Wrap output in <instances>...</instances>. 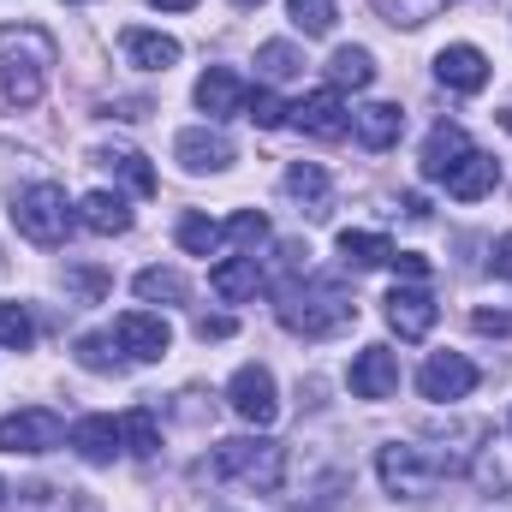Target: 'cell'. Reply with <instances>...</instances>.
Instances as JSON below:
<instances>
[{"label": "cell", "mask_w": 512, "mask_h": 512, "mask_svg": "<svg viewBox=\"0 0 512 512\" xmlns=\"http://www.w3.org/2000/svg\"><path fill=\"white\" fill-rule=\"evenodd\" d=\"M471 322H477V334H512V316H501V310H477Z\"/></svg>", "instance_id": "obj_40"}, {"label": "cell", "mask_w": 512, "mask_h": 512, "mask_svg": "<svg viewBox=\"0 0 512 512\" xmlns=\"http://www.w3.org/2000/svg\"><path fill=\"white\" fill-rule=\"evenodd\" d=\"M66 286H72L84 304H96V298L108 292V268H66Z\"/></svg>", "instance_id": "obj_37"}, {"label": "cell", "mask_w": 512, "mask_h": 512, "mask_svg": "<svg viewBox=\"0 0 512 512\" xmlns=\"http://www.w3.org/2000/svg\"><path fill=\"white\" fill-rule=\"evenodd\" d=\"M387 12V24H429L441 12V0H376Z\"/></svg>", "instance_id": "obj_36"}, {"label": "cell", "mask_w": 512, "mask_h": 512, "mask_svg": "<svg viewBox=\"0 0 512 512\" xmlns=\"http://www.w3.org/2000/svg\"><path fill=\"white\" fill-rule=\"evenodd\" d=\"M501 126H507V131H512V108H507V114H501Z\"/></svg>", "instance_id": "obj_44"}, {"label": "cell", "mask_w": 512, "mask_h": 512, "mask_svg": "<svg viewBox=\"0 0 512 512\" xmlns=\"http://www.w3.org/2000/svg\"><path fill=\"white\" fill-rule=\"evenodd\" d=\"M131 286H137V298H143V304H185V298H191V286H185V274H179V268H143Z\"/></svg>", "instance_id": "obj_25"}, {"label": "cell", "mask_w": 512, "mask_h": 512, "mask_svg": "<svg viewBox=\"0 0 512 512\" xmlns=\"http://www.w3.org/2000/svg\"><path fill=\"white\" fill-rule=\"evenodd\" d=\"M227 405L245 417V423H256V429H268L274 417H280V393H274V376L262 370V364H245L233 382H227Z\"/></svg>", "instance_id": "obj_5"}, {"label": "cell", "mask_w": 512, "mask_h": 512, "mask_svg": "<svg viewBox=\"0 0 512 512\" xmlns=\"http://www.w3.org/2000/svg\"><path fill=\"white\" fill-rule=\"evenodd\" d=\"M292 126H298V131H310V137H322V143L346 137V131H352V114H346V96H340L334 84L310 90L304 102H292Z\"/></svg>", "instance_id": "obj_7"}, {"label": "cell", "mask_w": 512, "mask_h": 512, "mask_svg": "<svg viewBox=\"0 0 512 512\" xmlns=\"http://www.w3.org/2000/svg\"><path fill=\"white\" fill-rule=\"evenodd\" d=\"M495 274H501V280H512V233L495 245Z\"/></svg>", "instance_id": "obj_41"}, {"label": "cell", "mask_w": 512, "mask_h": 512, "mask_svg": "<svg viewBox=\"0 0 512 512\" xmlns=\"http://www.w3.org/2000/svg\"><path fill=\"white\" fill-rule=\"evenodd\" d=\"M173 155H179V167H185V173H227V167L239 161V149H233V143H227L221 131H209V126L179 131Z\"/></svg>", "instance_id": "obj_10"}, {"label": "cell", "mask_w": 512, "mask_h": 512, "mask_svg": "<svg viewBox=\"0 0 512 512\" xmlns=\"http://www.w3.org/2000/svg\"><path fill=\"white\" fill-rule=\"evenodd\" d=\"M393 268H399V280H417V286L429 280V262H423V256H411V251H393Z\"/></svg>", "instance_id": "obj_38"}, {"label": "cell", "mask_w": 512, "mask_h": 512, "mask_svg": "<svg viewBox=\"0 0 512 512\" xmlns=\"http://www.w3.org/2000/svg\"><path fill=\"white\" fill-rule=\"evenodd\" d=\"M209 286H215L227 304H239V298H256V286H262V268H256V256H227V262H215Z\"/></svg>", "instance_id": "obj_23"}, {"label": "cell", "mask_w": 512, "mask_h": 512, "mask_svg": "<svg viewBox=\"0 0 512 512\" xmlns=\"http://www.w3.org/2000/svg\"><path fill=\"white\" fill-rule=\"evenodd\" d=\"M435 316H441V304H435L423 286H393V292H387V328H393L399 340H423V334L435 328Z\"/></svg>", "instance_id": "obj_12"}, {"label": "cell", "mask_w": 512, "mask_h": 512, "mask_svg": "<svg viewBox=\"0 0 512 512\" xmlns=\"http://www.w3.org/2000/svg\"><path fill=\"white\" fill-rule=\"evenodd\" d=\"M340 256L352 262V268H382V262H393V245H387L382 233H340Z\"/></svg>", "instance_id": "obj_28"}, {"label": "cell", "mask_w": 512, "mask_h": 512, "mask_svg": "<svg viewBox=\"0 0 512 512\" xmlns=\"http://www.w3.org/2000/svg\"><path fill=\"white\" fill-rule=\"evenodd\" d=\"M221 239H233V245H239V251H256V245H262V239H268V221H262V215H256V209H239V215H233V221H227V233H221Z\"/></svg>", "instance_id": "obj_34"}, {"label": "cell", "mask_w": 512, "mask_h": 512, "mask_svg": "<svg viewBox=\"0 0 512 512\" xmlns=\"http://www.w3.org/2000/svg\"><path fill=\"white\" fill-rule=\"evenodd\" d=\"M233 6H245V12H256V6H262V0H233Z\"/></svg>", "instance_id": "obj_43"}, {"label": "cell", "mask_w": 512, "mask_h": 512, "mask_svg": "<svg viewBox=\"0 0 512 512\" xmlns=\"http://www.w3.org/2000/svg\"><path fill=\"white\" fill-rule=\"evenodd\" d=\"M399 131H405V114H399L393 102H370V108H358V114H352V137H358L370 155L393 149V143H399Z\"/></svg>", "instance_id": "obj_17"}, {"label": "cell", "mask_w": 512, "mask_h": 512, "mask_svg": "<svg viewBox=\"0 0 512 512\" xmlns=\"http://www.w3.org/2000/svg\"><path fill=\"white\" fill-rule=\"evenodd\" d=\"M429 477H435V465L423 459V447H405V441L382 447V483L393 489V495H417Z\"/></svg>", "instance_id": "obj_16"}, {"label": "cell", "mask_w": 512, "mask_h": 512, "mask_svg": "<svg viewBox=\"0 0 512 512\" xmlns=\"http://www.w3.org/2000/svg\"><path fill=\"white\" fill-rule=\"evenodd\" d=\"M30 340H36L30 310H24V304H0V346H6V352H30Z\"/></svg>", "instance_id": "obj_32"}, {"label": "cell", "mask_w": 512, "mask_h": 512, "mask_svg": "<svg viewBox=\"0 0 512 512\" xmlns=\"http://www.w3.org/2000/svg\"><path fill=\"white\" fill-rule=\"evenodd\" d=\"M72 447H78V459H90V465H114L120 459V423L114 417H78L72 423Z\"/></svg>", "instance_id": "obj_19"}, {"label": "cell", "mask_w": 512, "mask_h": 512, "mask_svg": "<svg viewBox=\"0 0 512 512\" xmlns=\"http://www.w3.org/2000/svg\"><path fill=\"white\" fill-rule=\"evenodd\" d=\"M328 84H334V90H370V84H376V54H370V48H334Z\"/></svg>", "instance_id": "obj_24"}, {"label": "cell", "mask_w": 512, "mask_h": 512, "mask_svg": "<svg viewBox=\"0 0 512 512\" xmlns=\"http://www.w3.org/2000/svg\"><path fill=\"white\" fill-rule=\"evenodd\" d=\"M60 435H66L60 417L42 411V405L0 417V453H48V447H60Z\"/></svg>", "instance_id": "obj_6"}, {"label": "cell", "mask_w": 512, "mask_h": 512, "mask_svg": "<svg viewBox=\"0 0 512 512\" xmlns=\"http://www.w3.org/2000/svg\"><path fill=\"white\" fill-rule=\"evenodd\" d=\"M417 387H423V399H465L471 387H477V364L471 358H459V352H435L423 370H417Z\"/></svg>", "instance_id": "obj_11"}, {"label": "cell", "mask_w": 512, "mask_h": 512, "mask_svg": "<svg viewBox=\"0 0 512 512\" xmlns=\"http://www.w3.org/2000/svg\"><path fill=\"white\" fill-rule=\"evenodd\" d=\"M12 221H18V233L30 239V245H42V251H54V245H66V233H72V203H66V191L60 185H24L18 197H12Z\"/></svg>", "instance_id": "obj_3"}, {"label": "cell", "mask_w": 512, "mask_h": 512, "mask_svg": "<svg viewBox=\"0 0 512 512\" xmlns=\"http://www.w3.org/2000/svg\"><path fill=\"white\" fill-rule=\"evenodd\" d=\"M286 12H292V24H298L304 36H328V30H334V18H340V6H334V0H286Z\"/></svg>", "instance_id": "obj_31"}, {"label": "cell", "mask_w": 512, "mask_h": 512, "mask_svg": "<svg viewBox=\"0 0 512 512\" xmlns=\"http://www.w3.org/2000/svg\"><path fill=\"white\" fill-rule=\"evenodd\" d=\"M120 441H126V453H137V459H149L155 447H161V429H155V411H126L120 417Z\"/></svg>", "instance_id": "obj_29"}, {"label": "cell", "mask_w": 512, "mask_h": 512, "mask_svg": "<svg viewBox=\"0 0 512 512\" xmlns=\"http://www.w3.org/2000/svg\"><path fill=\"white\" fill-rule=\"evenodd\" d=\"M78 364H84L90 376H120V370H126L114 334H84V340H78Z\"/></svg>", "instance_id": "obj_27"}, {"label": "cell", "mask_w": 512, "mask_h": 512, "mask_svg": "<svg viewBox=\"0 0 512 512\" xmlns=\"http://www.w3.org/2000/svg\"><path fill=\"white\" fill-rule=\"evenodd\" d=\"M90 161H102V167H114V173L126 179V185L137 191V197H155V185H161V179H155V167H149V161H143V155H137L131 143H108V149H96Z\"/></svg>", "instance_id": "obj_22"}, {"label": "cell", "mask_w": 512, "mask_h": 512, "mask_svg": "<svg viewBox=\"0 0 512 512\" xmlns=\"http://www.w3.org/2000/svg\"><path fill=\"white\" fill-rule=\"evenodd\" d=\"M256 66H262V78H268V84H280V78H292L304 60H298V48H292V42H262V48H256Z\"/></svg>", "instance_id": "obj_33"}, {"label": "cell", "mask_w": 512, "mask_h": 512, "mask_svg": "<svg viewBox=\"0 0 512 512\" xmlns=\"http://www.w3.org/2000/svg\"><path fill=\"white\" fill-rule=\"evenodd\" d=\"M441 185H447V197L477 203V197H489V191L501 185V161H495V155H483V149H471V155H465V161H459Z\"/></svg>", "instance_id": "obj_15"}, {"label": "cell", "mask_w": 512, "mask_h": 512, "mask_svg": "<svg viewBox=\"0 0 512 512\" xmlns=\"http://www.w3.org/2000/svg\"><path fill=\"white\" fill-rule=\"evenodd\" d=\"M197 108H203L209 120H233V114L251 108V84H245L233 66H209V72L197 78Z\"/></svg>", "instance_id": "obj_9"}, {"label": "cell", "mask_w": 512, "mask_h": 512, "mask_svg": "<svg viewBox=\"0 0 512 512\" xmlns=\"http://www.w3.org/2000/svg\"><path fill=\"white\" fill-rule=\"evenodd\" d=\"M233 328H239L233 316H197V340H227Z\"/></svg>", "instance_id": "obj_39"}, {"label": "cell", "mask_w": 512, "mask_h": 512, "mask_svg": "<svg viewBox=\"0 0 512 512\" xmlns=\"http://www.w3.org/2000/svg\"><path fill=\"white\" fill-rule=\"evenodd\" d=\"M286 197H298L304 209H322L328 203V173L316 161H292L286 167Z\"/></svg>", "instance_id": "obj_26"}, {"label": "cell", "mask_w": 512, "mask_h": 512, "mask_svg": "<svg viewBox=\"0 0 512 512\" xmlns=\"http://www.w3.org/2000/svg\"><path fill=\"white\" fill-rule=\"evenodd\" d=\"M155 6H161V12H191L197 0H155Z\"/></svg>", "instance_id": "obj_42"}, {"label": "cell", "mask_w": 512, "mask_h": 512, "mask_svg": "<svg viewBox=\"0 0 512 512\" xmlns=\"http://www.w3.org/2000/svg\"><path fill=\"white\" fill-rule=\"evenodd\" d=\"M114 340H120V352H126V358H137V364H155V358H167L173 328H167L161 316H149V310H126V316L114 322Z\"/></svg>", "instance_id": "obj_8"}, {"label": "cell", "mask_w": 512, "mask_h": 512, "mask_svg": "<svg viewBox=\"0 0 512 512\" xmlns=\"http://www.w3.org/2000/svg\"><path fill=\"white\" fill-rule=\"evenodd\" d=\"M245 114H251V120H256L262 131H280L286 120H292V108H286V102H280L274 90H251V108H245Z\"/></svg>", "instance_id": "obj_35"}, {"label": "cell", "mask_w": 512, "mask_h": 512, "mask_svg": "<svg viewBox=\"0 0 512 512\" xmlns=\"http://www.w3.org/2000/svg\"><path fill=\"white\" fill-rule=\"evenodd\" d=\"M78 221H84L90 233H102V239H120V233H131V203L120 191H90V197L78 203Z\"/></svg>", "instance_id": "obj_21"}, {"label": "cell", "mask_w": 512, "mask_h": 512, "mask_svg": "<svg viewBox=\"0 0 512 512\" xmlns=\"http://www.w3.org/2000/svg\"><path fill=\"white\" fill-rule=\"evenodd\" d=\"M120 48H126L131 66H143V72H167V66H179V42L173 36H161V30H120Z\"/></svg>", "instance_id": "obj_20"}, {"label": "cell", "mask_w": 512, "mask_h": 512, "mask_svg": "<svg viewBox=\"0 0 512 512\" xmlns=\"http://www.w3.org/2000/svg\"><path fill=\"white\" fill-rule=\"evenodd\" d=\"M0 501H6V483H0Z\"/></svg>", "instance_id": "obj_45"}, {"label": "cell", "mask_w": 512, "mask_h": 512, "mask_svg": "<svg viewBox=\"0 0 512 512\" xmlns=\"http://www.w3.org/2000/svg\"><path fill=\"white\" fill-rule=\"evenodd\" d=\"M48 66H54V42L42 30H0V96L12 108L42 102Z\"/></svg>", "instance_id": "obj_2"}, {"label": "cell", "mask_w": 512, "mask_h": 512, "mask_svg": "<svg viewBox=\"0 0 512 512\" xmlns=\"http://www.w3.org/2000/svg\"><path fill=\"white\" fill-rule=\"evenodd\" d=\"M173 239H179V245H185L191 256H215V251H221V227H215L209 215H179Z\"/></svg>", "instance_id": "obj_30"}, {"label": "cell", "mask_w": 512, "mask_h": 512, "mask_svg": "<svg viewBox=\"0 0 512 512\" xmlns=\"http://www.w3.org/2000/svg\"><path fill=\"white\" fill-rule=\"evenodd\" d=\"M435 78H441L447 90H459V96H477V90L489 84V54L471 48V42H453V48L435 54Z\"/></svg>", "instance_id": "obj_13"}, {"label": "cell", "mask_w": 512, "mask_h": 512, "mask_svg": "<svg viewBox=\"0 0 512 512\" xmlns=\"http://www.w3.org/2000/svg\"><path fill=\"white\" fill-rule=\"evenodd\" d=\"M209 471L227 477V483H245V489H280L286 447H280V441H251V435H239V441H221V447H215V465H209Z\"/></svg>", "instance_id": "obj_4"}, {"label": "cell", "mask_w": 512, "mask_h": 512, "mask_svg": "<svg viewBox=\"0 0 512 512\" xmlns=\"http://www.w3.org/2000/svg\"><path fill=\"white\" fill-rule=\"evenodd\" d=\"M465 155H471V137H465V126H447V120H441V126L429 131V143H423V179H435V185H441V179H447Z\"/></svg>", "instance_id": "obj_18"}, {"label": "cell", "mask_w": 512, "mask_h": 512, "mask_svg": "<svg viewBox=\"0 0 512 512\" xmlns=\"http://www.w3.org/2000/svg\"><path fill=\"white\" fill-rule=\"evenodd\" d=\"M66 6H84V0H66Z\"/></svg>", "instance_id": "obj_46"}, {"label": "cell", "mask_w": 512, "mask_h": 512, "mask_svg": "<svg viewBox=\"0 0 512 512\" xmlns=\"http://www.w3.org/2000/svg\"><path fill=\"white\" fill-rule=\"evenodd\" d=\"M280 322H286V334L328 340V334H340L346 322H358V298H352L334 274H316V280H304V286H292V292L280 298Z\"/></svg>", "instance_id": "obj_1"}, {"label": "cell", "mask_w": 512, "mask_h": 512, "mask_svg": "<svg viewBox=\"0 0 512 512\" xmlns=\"http://www.w3.org/2000/svg\"><path fill=\"white\" fill-rule=\"evenodd\" d=\"M346 382H352L358 399H387V393L399 387V358H393L387 346H364V352L352 358V376H346Z\"/></svg>", "instance_id": "obj_14"}]
</instances>
